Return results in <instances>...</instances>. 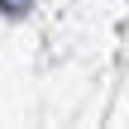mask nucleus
I'll list each match as a JSON object with an SVG mask.
<instances>
[{
    "instance_id": "obj_1",
    "label": "nucleus",
    "mask_w": 129,
    "mask_h": 129,
    "mask_svg": "<svg viewBox=\"0 0 129 129\" xmlns=\"http://www.w3.org/2000/svg\"><path fill=\"white\" fill-rule=\"evenodd\" d=\"M0 5H5V10H24L29 0H0Z\"/></svg>"
}]
</instances>
